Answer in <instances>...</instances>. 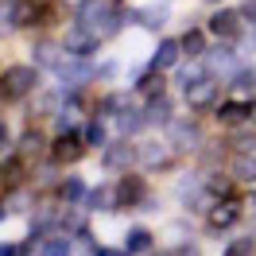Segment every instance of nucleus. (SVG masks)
<instances>
[{"label": "nucleus", "instance_id": "nucleus-11", "mask_svg": "<svg viewBox=\"0 0 256 256\" xmlns=\"http://www.w3.org/2000/svg\"><path fill=\"white\" fill-rule=\"evenodd\" d=\"M178 54H182V43H175V39H163L160 50H156V70L175 66V62H178Z\"/></svg>", "mask_w": 256, "mask_h": 256}, {"label": "nucleus", "instance_id": "nucleus-13", "mask_svg": "<svg viewBox=\"0 0 256 256\" xmlns=\"http://www.w3.org/2000/svg\"><path fill=\"white\" fill-rule=\"evenodd\" d=\"M132 163V148L128 144H109L105 148V167H128Z\"/></svg>", "mask_w": 256, "mask_h": 256}, {"label": "nucleus", "instance_id": "nucleus-12", "mask_svg": "<svg viewBox=\"0 0 256 256\" xmlns=\"http://www.w3.org/2000/svg\"><path fill=\"white\" fill-rule=\"evenodd\" d=\"M248 116V105H240V101H229V105H218V120L222 124H240Z\"/></svg>", "mask_w": 256, "mask_h": 256}, {"label": "nucleus", "instance_id": "nucleus-16", "mask_svg": "<svg viewBox=\"0 0 256 256\" xmlns=\"http://www.w3.org/2000/svg\"><path fill=\"white\" fill-rule=\"evenodd\" d=\"M124 248L128 252H148V248H152V233H148V229H132L128 240H124Z\"/></svg>", "mask_w": 256, "mask_h": 256}, {"label": "nucleus", "instance_id": "nucleus-10", "mask_svg": "<svg viewBox=\"0 0 256 256\" xmlns=\"http://www.w3.org/2000/svg\"><path fill=\"white\" fill-rule=\"evenodd\" d=\"M237 202H218V206L210 210V225H214V229H225V225H233L237 222Z\"/></svg>", "mask_w": 256, "mask_h": 256}, {"label": "nucleus", "instance_id": "nucleus-9", "mask_svg": "<svg viewBox=\"0 0 256 256\" xmlns=\"http://www.w3.org/2000/svg\"><path fill=\"white\" fill-rule=\"evenodd\" d=\"M82 152H86V148H82L78 136H70V132H62V136L54 140V160H58V163H74Z\"/></svg>", "mask_w": 256, "mask_h": 256}, {"label": "nucleus", "instance_id": "nucleus-35", "mask_svg": "<svg viewBox=\"0 0 256 256\" xmlns=\"http://www.w3.org/2000/svg\"><path fill=\"white\" fill-rule=\"evenodd\" d=\"M8 20H12V16H4V12H0V35L8 32Z\"/></svg>", "mask_w": 256, "mask_h": 256}, {"label": "nucleus", "instance_id": "nucleus-14", "mask_svg": "<svg viewBox=\"0 0 256 256\" xmlns=\"http://www.w3.org/2000/svg\"><path fill=\"white\" fill-rule=\"evenodd\" d=\"M144 116H148V124H167V120H171V105H167L163 97H156V101L148 105Z\"/></svg>", "mask_w": 256, "mask_h": 256}, {"label": "nucleus", "instance_id": "nucleus-3", "mask_svg": "<svg viewBox=\"0 0 256 256\" xmlns=\"http://www.w3.org/2000/svg\"><path fill=\"white\" fill-rule=\"evenodd\" d=\"M35 86H39L35 66H12L4 74V97H24V94H32Z\"/></svg>", "mask_w": 256, "mask_h": 256}, {"label": "nucleus", "instance_id": "nucleus-2", "mask_svg": "<svg viewBox=\"0 0 256 256\" xmlns=\"http://www.w3.org/2000/svg\"><path fill=\"white\" fill-rule=\"evenodd\" d=\"M182 86H186V101H190L194 109H206V105H214V97H218V82L210 78V74H198V70H186L182 74Z\"/></svg>", "mask_w": 256, "mask_h": 256}, {"label": "nucleus", "instance_id": "nucleus-32", "mask_svg": "<svg viewBox=\"0 0 256 256\" xmlns=\"http://www.w3.org/2000/svg\"><path fill=\"white\" fill-rule=\"evenodd\" d=\"M229 58H233V54H229V50H218V54H214V66H229Z\"/></svg>", "mask_w": 256, "mask_h": 256}, {"label": "nucleus", "instance_id": "nucleus-26", "mask_svg": "<svg viewBox=\"0 0 256 256\" xmlns=\"http://www.w3.org/2000/svg\"><path fill=\"white\" fill-rule=\"evenodd\" d=\"M182 50H186V54H202V32H186L182 35Z\"/></svg>", "mask_w": 256, "mask_h": 256}, {"label": "nucleus", "instance_id": "nucleus-25", "mask_svg": "<svg viewBox=\"0 0 256 256\" xmlns=\"http://www.w3.org/2000/svg\"><path fill=\"white\" fill-rule=\"evenodd\" d=\"M39 148H43V136H39V132H28V136L20 140V152H24V156H35Z\"/></svg>", "mask_w": 256, "mask_h": 256}, {"label": "nucleus", "instance_id": "nucleus-33", "mask_svg": "<svg viewBox=\"0 0 256 256\" xmlns=\"http://www.w3.org/2000/svg\"><path fill=\"white\" fill-rule=\"evenodd\" d=\"M97 256H132V252H128V248L124 252H120V248H97Z\"/></svg>", "mask_w": 256, "mask_h": 256}, {"label": "nucleus", "instance_id": "nucleus-6", "mask_svg": "<svg viewBox=\"0 0 256 256\" xmlns=\"http://www.w3.org/2000/svg\"><path fill=\"white\" fill-rule=\"evenodd\" d=\"M94 47H97V35L90 32V28H70V32H66V50H70V54L86 58Z\"/></svg>", "mask_w": 256, "mask_h": 256}, {"label": "nucleus", "instance_id": "nucleus-34", "mask_svg": "<svg viewBox=\"0 0 256 256\" xmlns=\"http://www.w3.org/2000/svg\"><path fill=\"white\" fill-rule=\"evenodd\" d=\"M8 144V124H4V120H0V148Z\"/></svg>", "mask_w": 256, "mask_h": 256}, {"label": "nucleus", "instance_id": "nucleus-21", "mask_svg": "<svg viewBox=\"0 0 256 256\" xmlns=\"http://www.w3.org/2000/svg\"><path fill=\"white\" fill-rule=\"evenodd\" d=\"M136 20H140L144 28H152V32H160L163 24H167V12H163V8H152V12H144V16H136Z\"/></svg>", "mask_w": 256, "mask_h": 256}, {"label": "nucleus", "instance_id": "nucleus-22", "mask_svg": "<svg viewBox=\"0 0 256 256\" xmlns=\"http://www.w3.org/2000/svg\"><path fill=\"white\" fill-rule=\"evenodd\" d=\"M144 163H152V167L167 163V148H163V144H148L144 148Z\"/></svg>", "mask_w": 256, "mask_h": 256}, {"label": "nucleus", "instance_id": "nucleus-7", "mask_svg": "<svg viewBox=\"0 0 256 256\" xmlns=\"http://www.w3.org/2000/svg\"><path fill=\"white\" fill-rule=\"evenodd\" d=\"M116 202H120V206H136V202H140V206H148L144 182H140L136 175H124V178H120V186H116Z\"/></svg>", "mask_w": 256, "mask_h": 256}, {"label": "nucleus", "instance_id": "nucleus-31", "mask_svg": "<svg viewBox=\"0 0 256 256\" xmlns=\"http://www.w3.org/2000/svg\"><path fill=\"white\" fill-rule=\"evenodd\" d=\"M240 16H244V20H252V24H256V0H244V8H240Z\"/></svg>", "mask_w": 256, "mask_h": 256}, {"label": "nucleus", "instance_id": "nucleus-27", "mask_svg": "<svg viewBox=\"0 0 256 256\" xmlns=\"http://www.w3.org/2000/svg\"><path fill=\"white\" fill-rule=\"evenodd\" d=\"M62 198H66V202H78V198H82V182H78V178H66V182H62Z\"/></svg>", "mask_w": 256, "mask_h": 256}, {"label": "nucleus", "instance_id": "nucleus-36", "mask_svg": "<svg viewBox=\"0 0 256 256\" xmlns=\"http://www.w3.org/2000/svg\"><path fill=\"white\" fill-rule=\"evenodd\" d=\"M28 4H47V0H28Z\"/></svg>", "mask_w": 256, "mask_h": 256}, {"label": "nucleus", "instance_id": "nucleus-8", "mask_svg": "<svg viewBox=\"0 0 256 256\" xmlns=\"http://www.w3.org/2000/svg\"><path fill=\"white\" fill-rule=\"evenodd\" d=\"M171 144L182 148V152H186V148H198V124H194V120H175V124H171Z\"/></svg>", "mask_w": 256, "mask_h": 256}, {"label": "nucleus", "instance_id": "nucleus-4", "mask_svg": "<svg viewBox=\"0 0 256 256\" xmlns=\"http://www.w3.org/2000/svg\"><path fill=\"white\" fill-rule=\"evenodd\" d=\"M54 70H58V78H62V86H70V90H78V86H86V82L94 78V70H90V62H78V58H70V62H58Z\"/></svg>", "mask_w": 256, "mask_h": 256}, {"label": "nucleus", "instance_id": "nucleus-30", "mask_svg": "<svg viewBox=\"0 0 256 256\" xmlns=\"http://www.w3.org/2000/svg\"><path fill=\"white\" fill-rule=\"evenodd\" d=\"M86 144H105V128L90 124V128H86Z\"/></svg>", "mask_w": 256, "mask_h": 256}, {"label": "nucleus", "instance_id": "nucleus-20", "mask_svg": "<svg viewBox=\"0 0 256 256\" xmlns=\"http://www.w3.org/2000/svg\"><path fill=\"white\" fill-rule=\"evenodd\" d=\"M86 202H90V210H112L116 194H109V190H90V194H86Z\"/></svg>", "mask_w": 256, "mask_h": 256}, {"label": "nucleus", "instance_id": "nucleus-28", "mask_svg": "<svg viewBox=\"0 0 256 256\" xmlns=\"http://www.w3.org/2000/svg\"><path fill=\"white\" fill-rule=\"evenodd\" d=\"M229 256H252V237H240V240H233Z\"/></svg>", "mask_w": 256, "mask_h": 256}, {"label": "nucleus", "instance_id": "nucleus-19", "mask_svg": "<svg viewBox=\"0 0 256 256\" xmlns=\"http://www.w3.org/2000/svg\"><path fill=\"white\" fill-rule=\"evenodd\" d=\"M140 94H148L152 101H156V97H163V78H160V70H156V74H144V78H140Z\"/></svg>", "mask_w": 256, "mask_h": 256}, {"label": "nucleus", "instance_id": "nucleus-18", "mask_svg": "<svg viewBox=\"0 0 256 256\" xmlns=\"http://www.w3.org/2000/svg\"><path fill=\"white\" fill-rule=\"evenodd\" d=\"M233 175L244 178V182H252V178H256V160H248V152H240V160L233 163Z\"/></svg>", "mask_w": 256, "mask_h": 256}, {"label": "nucleus", "instance_id": "nucleus-24", "mask_svg": "<svg viewBox=\"0 0 256 256\" xmlns=\"http://www.w3.org/2000/svg\"><path fill=\"white\" fill-rule=\"evenodd\" d=\"M233 86H237L240 94H256V70H240Z\"/></svg>", "mask_w": 256, "mask_h": 256}, {"label": "nucleus", "instance_id": "nucleus-15", "mask_svg": "<svg viewBox=\"0 0 256 256\" xmlns=\"http://www.w3.org/2000/svg\"><path fill=\"white\" fill-rule=\"evenodd\" d=\"M116 124H120V132L128 136V132H140V128L148 124V116H144V112H136V109H128V112L116 116Z\"/></svg>", "mask_w": 256, "mask_h": 256}, {"label": "nucleus", "instance_id": "nucleus-5", "mask_svg": "<svg viewBox=\"0 0 256 256\" xmlns=\"http://www.w3.org/2000/svg\"><path fill=\"white\" fill-rule=\"evenodd\" d=\"M240 12H218V16H210V32L218 35V39H237L240 35Z\"/></svg>", "mask_w": 256, "mask_h": 256}, {"label": "nucleus", "instance_id": "nucleus-29", "mask_svg": "<svg viewBox=\"0 0 256 256\" xmlns=\"http://www.w3.org/2000/svg\"><path fill=\"white\" fill-rule=\"evenodd\" d=\"M233 148H237V152H252V148H256V132H252V136H248V132H240L237 140H233Z\"/></svg>", "mask_w": 256, "mask_h": 256}, {"label": "nucleus", "instance_id": "nucleus-17", "mask_svg": "<svg viewBox=\"0 0 256 256\" xmlns=\"http://www.w3.org/2000/svg\"><path fill=\"white\" fill-rule=\"evenodd\" d=\"M32 54H35V62H39V66H58V62H62V58H58V47H54V43H39V47H35Z\"/></svg>", "mask_w": 256, "mask_h": 256}, {"label": "nucleus", "instance_id": "nucleus-23", "mask_svg": "<svg viewBox=\"0 0 256 256\" xmlns=\"http://www.w3.org/2000/svg\"><path fill=\"white\" fill-rule=\"evenodd\" d=\"M43 256H70V240L66 237H54L43 244Z\"/></svg>", "mask_w": 256, "mask_h": 256}, {"label": "nucleus", "instance_id": "nucleus-1", "mask_svg": "<svg viewBox=\"0 0 256 256\" xmlns=\"http://www.w3.org/2000/svg\"><path fill=\"white\" fill-rule=\"evenodd\" d=\"M120 20H128V16H116L105 0H90V4L82 8V28H90L97 39H101V35L120 32Z\"/></svg>", "mask_w": 256, "mask_h": 256}]
</instances>
